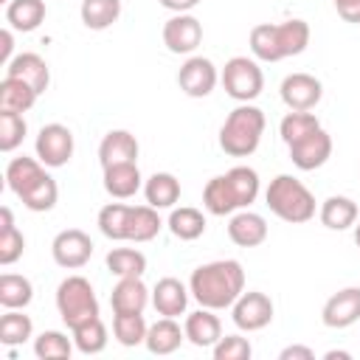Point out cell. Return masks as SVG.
<instances>
[{"instance_id":"40","label":"cell","mask_w":360,"mask_h":360,"mask_svg":"<svg viewBox=\"0 0 360 360\" xmlns=\"http://www.w3.org/2000/svg\"><path fill=\"white\" fill-rule=\"evenodd\" d=\"M318 127H321V121H318L315 112H309V110H290V112L281 118V124H278V135H281V141L290 146L292 141L309 135V132L318 129Z\"/></svg>"},{"instance_id":"32","label":"cell","mask_w":360,"mask_h":360,"mask_svg":"<svg viewBox=\"0 0 360 360\" xmlns=\"http://www.w3.org/2000/svg\"><path fill=\"white\" fill-rule=\"evenodd\" d=\"M0 219H3V225H0V264H14L20 256H22V250H25V236L20 233V228L14 225V217H11V208L8 205H3L0 208Z\"/></svg>"},{"instance_id":"30","label":"cell","mask_w":360,"mask_h":360,"mask_svg":"<svg viewBox=\"0 0 360 360\" xmlns=\"http://www.w3.org/2000/svg\"><path fill=\"white\" fill-rule=\"evenodd\" d=\"M37 98H39V93L28 82L14 79V76H3V82H0V110L28 112L37 104Z\"/></svg>"},{"instance_id":"16","label":"cell","mask_w":360,"mask_h":360,"mask_svg":"<svg viewBox=\"0 0 360 360\" xmlns=\"http://www.w3.org/2000/svg\"><path fill=\"white\" fill-rule=\"evenodd\" d=\"M321 321L329 329H346L360 321V287H343L326 298Z\"/></svg>"},{"instance_id":"12","label":"cell","mask_w":360,"mask_h":360,"mask_svg":"<svg viewBox=\"0 0 360 360\" xmlns=\"http://www.w3.org/2000/svg\"><path fill=\"white\" fill-rule=\"evenodd\" d=\"M217 82H219V70L208 56H188L177 70V84L191 98L211 96Z\"/></svg>"},{"instance_id":"10","label":"cell","mask_w":360,"mask_h":360,"mask_svg":"<svg viewBox=\"0 0 360 360\" xmlns=\"http://www.w3.org/2000/svg\"><path fill=\"white\" fill-rule=\"evenodd\" d=\"M73 132L65 124H45L37 132V158L48 166V169H59L73 158Z\"/></svg>"},{"instance_id":"46","label":"cell","mask_w":360,"mask_h":360,"mask_svg":"<svg viewBox=\"0 0 360 360\" xmlns=\"http://www.w3.org/2000/svg\"><path fill=\"white\" fill-rule=\"evenodd\" d=\"M163 8H169V11H174V14H188L200 0H158Z\"/></svg>"},{"instance_id":"8","label":"cell","mask_w":360,"mask_h":360,"mask_svg":"<svg viewBox=\"0 0 360 360\" xmlns=\"http://www.w3.org/2000/svg\"><path fill=\"white\" fill-rule=\"evenodd\" d=\"M219 82H222L225 93L239 104L259 98L264 90V73H262L259 62L250 56H231L219 73Z\"/></svg>"},{"instance_id":"38","label":"cell","mask_w":360,"mask_h":360,"mask_svg":"<svg viewBox=\"0 0 360 360\" xmlns=\"http://www.w3.org/2000/svg\"><path fill=\"white\" fill-rule=\"evenodd\" d=\"M73 346H76L73 338L56 329H45L42 335L34 338V354L39 360H68L73 354Z\"/></svg>"},{"instance_id":"19","label":"cell","mask_w":360,"mask_h":360,"mask_svg":"<svg viewBox=\"0 0 360 360\" xmlns=\"http://www.w3.org/2000/svg\"><path fill=\"white\" fill-rule=\"evenodd\" d=\"M188 295H191V290H188L180 278L166 276V278H160V281L152 287V307L158 309V315L177 318V315H186Z\"/></svg>"},{"instance_id":"47","label":"cell","mask_w":360,"mask_h":360,"mask_svg":"<svg viewBox=\"0 0 360 360\" xmlns=\"http://www.w3.org/2000/svg\"><path fill=\"white\" fill-rule=\"evenodd\" d=\"M323 357H326V360H335V357H340V360H349L352 354H349V352H326Z\"/></svg>"},{"instance_id":"39","label":"cell","mask_w":360,"mask_h":360,"mask_svg":"<svg viewBox=\"0 0 360 360\" xmlns=\"http://www.w3.org/2000/svg\"><path fill=\"white\" fill-rule=\"evenodd\" d=\"M127 219H129V205L124 202H107L98 211V231L112 239V242H127Z\"/></svg>"},{"instance_id":"6","label":"cell","mask_w":360,"mask_h":360,"mask_svg":"<svg viewBox=\"0 0 360 360\" xmlns=\"http://www.w3.org/2000/svg\"><path fill=\"white\" fill-rule=\"evenodd\" d=\"M264 202L278 219L290 225H301L315 217V194L292 174H276L264 188Z\"/></svg>"},{"instance_id":"43","label":"cell","mask_w":360,"mask_h":360,"mask_svg":"<svg viewBox=\"0 0 360 360\" xmlns=\"http://www.w3.org/2000/svg\"><path fill=\"white\" fill-rule=\"evenodd\" d=\"M332 6L346 22H360V0H332Z\"/></svg>"},{"instance_id":"22","label":"cell","mask_w":360,"mask_h":360,"mask_svg":"<svg viewBox=\"0 0 360 360\" xmlns=\"http://www.w3.org/2000/svg\"><path fill=\"white\" fill-rule=\"evenodd\" d=\"M149 301H152V290L143 284L141 276L118 278V284H115L112 292H110V307H112V312H143Z\"/></svg>"},{"instance_id":"36","label":"cell","mask_w":360,"mask_h":360,"mask_svg":"<svg viewBox=\"0 0 360 360\" xmlns=\"http://www.w3.org/2000/svg\"><path fill=\"white\" fill-rule=\"evenodd\" d=\"M28 338H34V321L22 309H6L0 318V343L3 346H20Z\"/></svg>"},{"instance_id":"42","label":"cell","mask_w":360,"mask_h":360,"mask_svg":"<svg viewBox=\"0 0 360 360\" xmlns=\"http://www.w3.org/2000/svg\"><path fill=\"white\" fill-rule=\"evenodd\" d=\"M214 360H248L253 354V346L242 335H225L214 343Z\"/></svg>"},{"instance_id":"14","label":"cell","mask_w":360,"mask_h":360,"mask_svg":"<svg viewBox=\"0 0 360 360\" xmlns=\"http://www.w3.org/2000/svg\"><path fill=\"white\" fill-rule=\"evenodd\" d=\"M278 96L287 110H315L323 98V84L312 73H290L281 79Z\"/></svg>"},{"instance_id":"41","label":"cell","mask_w":360,"mask_h":360,"mask_svg":"<svg viewBox=\"0 0 360 360\" xmlns=\"http://www.w3.org/2000/svg\"><path fill=\"white\" fill-rule=\"evenodd\" d=\"M25 132H28V124L22 112L0 110V149L3 152H14L25 141Z\"/></svg>"},{"instance_id":"31","label":"cell","mask_w":360,"mask_h":360,"mask_svg":"<svg viewBox=\"0 0 360 360\" xmlns=\"http://www.w3.org/2000/svg\"><path fill=\"white\" fill-rule=\"evenodd\" d=\"M79 17H82L84 28L104 31L121 17V0H82Z\"/></svg>"},{"instance_id":"15","label":"cell","mask_w":360,"mask_h":360,"mask_svg":"<svg viewBox=\"0 0 360 360\" xmlns=\"http://www.w3.org/2000/svg\"><path fill=\"white\" fill-rule=\"evenodd\" d=\"M202 42V22L188 11V14H174L163 22V45L172 53H194Z\"/></svg>"},{"instance_id":"48","label":"cell","mask_w":360,"mask_h":360,"mask_svg":"<svg viewBox=\"0 0 360 360\" xmlns=\"http://www.w3.org/2000/svg\"><path fill=\"white\" fill-rule=\"evenodd\" d=\"M354 242H357V248H360V222H354Z\"/></svg>"},{"instance_id":"13","label":"cell","mask_w":360,"mask_h":360,"mask_svg":"<svg viewBox=\"0 0 360 360\" xmlns=\"http://www.w3.org/2000/svg\"><path fill=\"white\" fill-rule=\"evenodd\" d=\"M287 149H290V160H292L295 169H301V172H315V169H321V166L332 158V135H329L323 127H318V129H312L309 135L292 141Z\"/></svg>"},{"instance_id":"26","label":"cell","mask_w":360,"mask_h":360,"mask_svg":"<svg viewBox=\"0 0 360 360\" xmlns=\"http://www.w3.org/2000/svg\"><path fill=\"white\" fill-rule=\"evenodd\" d=\"M318 217L323 222V228L329 231H346L357 222V202L352 197H343V194H332L321 202L318 208Z\"/></svg>"},{"instance_id":"23","label":"cell","mask_w":360,"mask_h":360,"mask_svg":"<svg viewBox=\"0 0 360 360\" xmlns=\"http://www.w3.org/2000/svg\"><path fill=\"white\" fill-rule=\"evenodd\" d=\"M143 188L138 163H115L104 169V191L112 200H129Z\"/></svg>"},{"instance_id":"1","label":"cell","mask_w":360,"mask_h":360,"mask_svg":"<svg viewBox=\"0 0 360 360\" xmlns=\"http://www.w3.org/2000/svg\"><path fill=\"white\" fill-rule=\"evenodd\" d=\"M191 298L200 307H208L214 312L231 309L233 301L245 292V270L236 259H217L194 267L188 278Z\"/></svg>"},{"instance_id":"21","label":"cell","mask_w":360,"mask_h":360,"mask_svg":"<svg viewBox=\"0 0 360 360\" xmlns=\"http://www.w3.org/2000/svg\"><path fill=\"white\" fill-rule=\"evenodd\" d=\"M6 76H14V79L28 82L39 96H42V93L48 90V84H51V68H48V62H45L39 53H31V51L17 53V56L6 65Z\"/></svg>"},{"instance_id":"24","label":"cell","mask_w":360,"mask_h":360,"mask_svg":"<svg viewBox=\"0 0 360 360\" xmlns=\"http://www.w3.org/2000/svg\"><path fill=\"white\" fill-rule=\"evenodd\" d=\"M183 340H186V329H180V323H177L174 318L160 315L155 323H149L143 346H146L152 354H172V352L180 349Z\"/></svg>"},{"instance_id":"11","label":"cell","mask_w":360,"mask_h":360,"mask_svg":"<svg viewBox=\"0 0 360 360\" xmlns=\"http://www.w3.org/2000/svg\"><path fill=\"white\" fill-rule=\"evenodd\" d=\"M231 318H233L236 329L259 332V329L270 326V321H273V301H270V295H264L259 290H248L233 301Z\"/></svg>"},{"instance_id":"49","label":"cell","mask_w":360,"mask_h":360,"mask_svg":"<svg viewBox=\"0 0 360 360\" xmlns=\"http://www.w3.org/2000/svg\"><path fill=\"white\" fill-rule=\"evenodd\" d=\"M3 3H11V0H3Z\"/></svg>"},{"instance_id":"37","label":"cell","mask_w":360,"mask_h":360,"mask_svg":"<svg viewBox=\"0 0 360 360\" xmlns=\"http://www.w3.org/2000/svg\"><path fill=\"white\" fill-rule=\"evenodd\" d=\"M107 270L118 278H127V276H143L146 273V256L135 248H112L107 253Z\"/></svg>"},{"instance_id":"28","label":"cell","mask_w":360,"mask_h":360,"mask_svg":"<svg viewBox=\"0 0 360 360\" xmlns=\"http://www.w3.org/2000/svg\"><path fill=\"white\" fill-rule=\"evenodd\" d=\"M163 228V219L158 208L146 205H129V219H127V242H152Z\"/></svg>"},{"instance_id":"34","label":"cell","mask_w":360,"mask_h":360,"mask_svg":"<svg viewBox=\"0 0 360 360\" xmlns=\"http://www.w3.org/2000/svg\"><path fill=\"white\" fill-rule=\"evenodd\" d=\"M146 318L143 312H112V335L121 346H141L146 340Z\"/></svg>"},{"instance_id":"4","label":"cell","mask_w":360,"mask_h":360,"mask_svg":"<svg viewBox=\"0 0 360 360\" xmlns=\"http://www.w3.org/2000/svg\"><path fill=\"white\" fill-rule=\"evenodd\" d=\"M307 45L309 22L298 17L284 22H259L250 28V53L259 62H281L287 56H298Z\"/></svg>"},{"instance_id":"3","label":"cell","mask_w":360,"mask_h":360,"mask_svg":"<svg viewBox=\"0 0 360 360\" xmlns=\"http://www.w3.org/2000/svg\"><path fill=\"white\" fill-rule=\"evenodd\" d=\"M259 174L250 166H233L225 174H217L202 188V205L214 217H231L248 208L259 197Z\"/></svg>"},{"instance_id":"44","label":"cell","mask_w":360,"mask_h":360,"mask_svg":"<svg viewBox=\"0 0 360 360\" xmlns=\"http://www.w3.org/2000/svg\"><path fill=\"white\" fill-rule=\"evenodd\" d=\"M14 28H3V34H0V42H3V51H0V62H3V68L17 56L14 53V34H11Z\"/></svg>"},{"instance_id":"2","label":"cell","mask_w":360,"mask_h":360,"mask_svg":"<svg viewBox=\"0 0 360 360\" xmlns=\"http://www.w3.org/2000/svg\"><path fill=\"white\" fill-rule=\"evenodd\" d=\"M6 186L28 211L37 214L51 211L59 200V186L45 172V163L39 158H28V155L11 158L6 166Z\"/></svg>"},{"instance_id":"25","label":"cell","mask_w":360,"mask_h":360,"mask_svg":"<svg viewBox=\"0 0 360 360\" xmlns=\"http://www.w3.org/2000/svg\"><path fill=\"white\" fill-rule=\"evenodd\" d=\"M143 197L152 208H174L180 200V180L172 172H155L152 177L143 180Z\"/></svg>"},{"instance_id":"45","label":"cell","mask_w":360,"mask_h":360,"mask_svg":"<svg viewBox=\"0 0 360 360\" xmlns=\"http://www.w3.org/2000/svg\"><path fill=\"white\" fill-rule=\"evenodd\" d=\"M281 360H315V352L309 349V346H287V349H281V354H278Z\"/></svg>"},{"instance_id":"9","label":"cell","mask_w":360,"mask_h":360,"mask_svg":"<svg viewBox=\"0 0 360 360\" xmlns=\"http://www.w3.org/2000/svg\"><path fill=\"white\" fill-rule=\"evenodd\" d=\"M51 256L65 270H79L93 256V239L82 228H65L51 242Z\"/></svg>"},{"instance_id":"35","label":"cell","mask_w":360,"mask_h":360,"mask_svg":"<svg viewBox=\"0 0 360 360\" xmlns=\"http://www.w3.org/2000/svg\"><path fill=\"white\" fill-rule=\"evenodd\" d=\"M70 335H73V343H76V349L82 354H98V352L107 349V326H104L101 315L73 326Z\"/></svg>"},{"instance_id":"27","label":"cell","mask_w":360,"mask_h":360,"mask_svg":"<svg viewBox=\"0 0 360 360\" xmlns=\"http://www.w3.org/2000/svg\"><path fill=\"white\" fill-rule=\"evenodd\" d=\"M45 14H48L45 0H11V3H6V22H8V28L22 31V34L37 31L45 22Z\"/></svg>"},{"instance_id":"29","label":"cell","mask_w":360,"mask_h":360,"mask_svg":"<svg viewBox=\"0 0 360 360\" xmlns=\"http://www.w3.org/2000/svg\"><path fill=\"white\" fill-rule=\"evenodd\" d=\"M169 231L174 239L180 242H194L205 233V214L200 208H191V205H180V208H172L169 219H166Z\"/></svg>"},{"instance_id":"18","label":"cell","mask_w":360,"mask_h":360,"mask_svg":"<svg viewBox=\"0 0 360 360\" xmlns=\"http://www.w3.org/2000/svg\"><path fill=\"white\" fill-rule=\"evenodd\" d=\"M228 239L236 248H259L267 239V219L256 211H236L228 219Z\"/></svg>"},{"instance_id":"17","label":"cell","mask_w":360,"mask_h":360,"mask_svg":"<svg viewBox=\"0 0 360 360\" xmlns=\"http://www.w3.org/2000/svg\"><path fill=\"white\" fill-rule=\"evenodd\" d=\"M138 138L129 129H110L98 143V163L101 169L115 163H138Z\"/></svg>"},{"instance_id":"20","label":"cell","mask_w":360,"mask_h":360,"mask_svg":"<svg viewBox=\"0 0 360 360\" xmlns=\"http://www.w3.org/2000/svg\"><path fill=\"white\" fill-rule=\"evenodd\" d=\"M183 329H186V340L194 343L197 349H214V343L222 338V321L208 307L188 312Z\"/></svg>"},{"instance_id":"5","label":"cell","mask_w":360,"mask_h":360,"mask_svg":"<svg viewBox=\"0 0 360 360\" xmlns=\"http://www.w3.org/2000/svg\"><path fill=\"white\" fill-rule=\"evenodd\" d=\"M264 112L256 104H239L228 112L225 124L219 127V149L231 158H248L259 149L264 135Z\"/></svg>"},{"instance_id":"33","label":"cell","mask_w":360,"mask_h":360,"mask_svg":"<svg viewBox=\"0 0 360 360\" xmlns=\"http://www.w3.org/2000/svg\"><path fill=\"white\" fill-rule=\"evenodd\" d=\"M34 301V284L25 276L3 273L0 276V304L3 309H25Z\"/></svg>"},{"instance_id":"7","label":"cell","mask_w":360,"mask_h":360,"mask_svg":"<svg viewBox=\"0 0 360 360\" xmlns=\"http://www.w3.org/2000/svg\"><path fill=\"white\" fill-rule=\"evenodd\" d=\"M56 309L68 329H73L90 318H98V298H96L93 284L84 276L62 278L56 287Z\"/></svg>"}]
</instances>
